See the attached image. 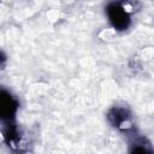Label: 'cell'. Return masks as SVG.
I'll use <instances>...</instances> for the list:
<instances>
[{
	"instance_id": "obj_4",
	"label": "cell",
	"mask_w": 154,
	"mask_h": 154,
	"mask_svg": "<svg viewBox=\"0 0 154 154\" xmlns=\"http://www.w3.org/2000/svg\"><path fill=\"white\" fill-rule=\"evenodd\" d=\"M130 154H152V149L144 141H137L131 147Z\"/></svg>"
},
{
	"instance_id": "obj_1",
	"label": "cell",
	"mask_w": 154,
	"mask_h": 154,
	"mask_svg": "<svg viewBox=\"0 0 154 154\" xmlns=\"http://www.w3.org/2000/svg\"><path fill=\"white\" fill-rule=\"evenodd\" d=\"M112 26L117 30H126L131 23V18L126 8L120 2H111L106 8Z\"/></svg>"
},
{
	"instance_id": "obj_2",
	"label": "cell",
	"mask_w": 154,
	"mask_h": 154,
	"mask_svg": "<svg viewBox=\"0 0 154 154\" xmlns=\"http://www.w3.org/2000/svg\"><path fill=\"white\" fill-rule=\"evenodd\" d=\"M18 109L17 100L6 90H0V120L10 123L14 119V116Z\"/></svg>"
},
{
	"instance_id": "obj_5",
	"label": "cell",
	"mask_w": 154,
	"mask_h": 154,
	"mask_svg": "<svg viewBox=\"0 0 154 154\" xmlns=\"http://www.w3.org/2000/svg\"><path fill=\"white\" fill-rule=\"evenodd\" d=\"M5 59H6V58H5V55H4V54L0 52V65H1V64L5 61Z\"/></svg>"
},
{
	"instance_id": "obj_3",
	"label": "cell",
	"mask_w": 154,
	"mask_h": 154,
	"mask_svg": "<svg viewBox=\"0 0 154 154\" xmlns=\"http://www.w3.org/2000/svg\"><path fill=\"white\" fill-rule=\"evenodd\" d=\"M108 119L116 128L119 129H128L131 126L130 116L124 108H112L108 113Z\"/></svg>"
}]
</instances>
